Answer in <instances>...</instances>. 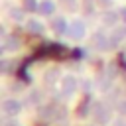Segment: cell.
Here are the masks:
<instances>
[{
    "instance_id": "6da1fadb",
    "label": "cell",
    "mask_w": 126,
    "mask_h": 126,
    "mask_svg": "<svg viewBox=\"0 0 126 126\" xmlns=\"http://www.w3.org/2000/svg\"><path fill=\"white\" fill-rule=\"evenodd\" d=\"M69 37H73V39H83L85 37V33H87V26H85V22L83 20H71V24H69Z\"/></svg>"
},
{
    "instance_id": "7a4b0ae2",
    "label": "cell",
    "mask_w": 126,
    "mask_h": 126,
    "mask_svg": "<svg viewBox=\"0 0 126 126\" xmlns=\"http://www.w3.org/2000/svg\"><path fill=\"white\" fill-rule=\"evenodd\" d=\"M126 37V24H118L110 30V35H108V47H114L118 45L122 39Z\"/></svg>"
},
{
    "instance_id": "3957f363",
    "label": "cell",
    "mask_w": 126,
    "mask_h": 126,
    "mask_svg": "<svg viewBox=\"0 0 126 126\" xmlns=\"http://www.w3.org/2000/svg\"><path fill=\"white\" fill-rule=\"evenodd\" d=\"M102 26H106V28H114V26H118V22H122V18H120V12H116V10H106L104 14H102Z\"/></svg>"
},
{
    "instance_id": "277c9868",
    "label": "cell",
    "mask_w": 126,
    "mask_h": 126,
    "mask_svg": "<svg viewBox=\"0 0 126 126\" xmlns=\"http://www.w3.org/2000/svg\"><path fill=\"white\" fill-rule=\"evenodd\" d=\"M51 30L55 32V33H65V32H69V22H67V18H63V16H57V18H53L51 20Z\"/></svg>"
},
{
    "instance_id": "5b68a950",
    "label": "cell",
    "mask_w": 126,
    "mask_h": 126,
    "mask_svg": "<svg viewBox=\"0 0 126 126\" xmlns=\"http://www.w3.org/2000/svg\"><path fill=\"white\" fill-rule=\"evenodd\" d=\"M93 45L98 49H106L108 47V35L104 33V30H96L93 35Z\"/></svg>"
},
{
    "instance_id": "8992f818",
    "label": "cell",
    "mask_w": 126,
    "mask_h": 126,
    "mask_svg": "<svg viewBox=\"0 0 126 126\" xmlns=\"http://www.w3.org/2000/svg\"><path fill=\"white\" fill-rule=\"evenodd\" d=\"M26 30H28L30 33H35V35H39V33H43L45 26H43L39 20H35V18H30V20H26Z\"/></svg>"
},
{
    "instance_id": "52a82bcc",
    "label": "cell",
    "mask_w": 126,
    "mask_h": 126,
    "mask_svg": "<svg viewBox=\"0 0 126 126\" xmlns=\"http://www.w3.org/2000/svg\"><path fill=\"white\" fill-rule=\"evenodd\" d=\"M8 18L12 22H24L26 20V10L24 8H10L8 10Z\"/></svg>"
},
{
    "instance_id": "ba28073f",
    "label": "cell",
    "mask_w": 126,
    "mask_h": 126,
    "mask_svg": "<svg viewBox=\"0 0 126 126\" xmlns=\"http://www.w3.org/2000/svg\"><path fill=\"white\" fill-rule=\"evenodd\" d=\"M39 12H41L43 16H51V14L55 12V2H53V0H41V2H39Z\"/></svg>"
},
{
    "instance_id": "9c48e42d",
    "label": "cell",
    "mask_w": 126,
    "mask_h": 126,
    "mask_svg": "<svg viewBox=\"0 0 126 126\" xmlns=\"http://www.w3.org/2000/svg\"><path fill=\"white\" fill-rule=\"evenodd\" d=\"M24 10L26 12H35V10H39V2L37 0H24Z\"/></svg>"
},
{
    "instance_id": "30bf717a",
    "label": "cell",
    "mask_w": 126,
    "mask_h": 126,
    "mask_svg": "<svg viewBox=\"0 0 126 126\" xmlns=\"http://www.w3.org/2000/svg\"><path fill=\"white\" fill-rule=\"evenodd\" d=\"M63 89H65L67 93H71V91L75 89V79H73V77H65V79H63Z\"/></svg>"
},
{
    "instance_id": "8fae6325",
    "label": "cell",
    "mask_w": 126,
    "mask_h": 126,
    "mask_svg": "<svg viewBox=\"0 0 126 126\" xmlns=\"http://www.w3.org/2000/svg\"><path fill=\"white\" fill-rule=\"evenodd\" d=\"M10 47H12V49H16V47H18V39H6V41H4V49L8 51Z\"/></svg>"
},
{
    "instance_id": "7c38bea8",
    "label": "cell",
    "mask_w": 126,
    "mask_h": 126,
    "mask_svg": "<svg viewBox=\"0 0 126 126\" xmlns=\"http://www.w3.org/2000/svg\"><path fill=\"white\" fill-rule=\"evenodd\" d=\"M118 12H120V18H122V22L126 24V6H122V8L118 10Z\"/></svg>"
},
{
    "instance_id": "4fadbf2b",
    "label": "cell",
    "mask_w": 126,
    "mask_h": 126,
    "mask_svg": "<svg viewBox=\"0 0 126 126\" xmlns=\"http://www.w3.org/2000/svg\"><path fill=\"white\" fill-rule=\"evenodd\" d=\"M6 108H8V110H18V104H14V102H6Z\"/></svg>"
},
{
    "instance_id": "5bb4252c",
    "label": "cell",
    "mask_w": 126,
    "mask_h": 126,
    "mask_svg": "<svg viewBox=\"0 0 126 126\" xmlns=\"http://www.w3.org/2000/svg\"><path fill=\"white\" fill-rule=\"evenodd\" d=\"M61 2H65V4H69V6H71V4H75V0H61Z\"/></svg>"
}]
</instances>
